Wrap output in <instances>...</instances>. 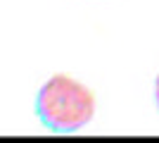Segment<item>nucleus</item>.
Listing matches in <instances>:
<instances>
[{"label": "nucleus", "instance_id": "nucleus-2", "mask_svg": "<svg viewBox=\"0 0 159 143\" xmlns=\"http://www.w3.org/2000/svg\"><path fill=\"white\" fill-rule=\"evenodd\" d=\"M154 102H157V110H159V76L154 81Z\"/></svg>", "mask_w": 159, "mask_h": 143}, {"label": "nucleus", "instance_id": "nucleus-1", "mask_svg": "<svg viewBox=\"0 0 159 143\" xmlns=\"http://www.w3.org/2000/svg\"><path fill=\"white\" fill-rule=\"evenodd\" d=\"M95 110V93L66 74L50 76L36 95V112L40 122L55 134L81 131L93 122Z\"/></svg>", "mask_w": 159, "mask_h": 143}]
</instances>
